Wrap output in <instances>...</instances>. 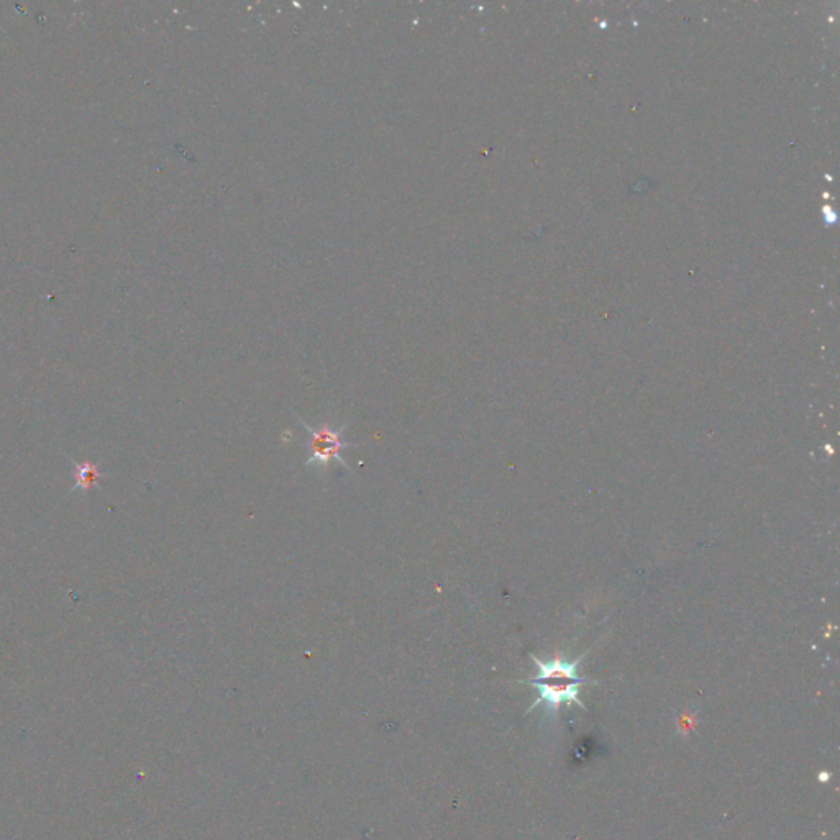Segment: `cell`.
I'll return each instance as SVG.
<instances>
[{"instance_id": "cell-1", "label": "cell", "mask_w": 840, "mask_h": 840, "mask_svg": "<svg viewBox=\"0 0 840 840\" xmlns=\"http://www.w3.org/2000/svg\"><path fill=\"white\" fill-rule=\"evenodd\" d=\"M586 653L578 656L576 660H566V658H553L548 661L538 660L537 656H532L537 666V673L534 678L524 680L521 682L535 687L537 691V700L534 704L529 707V712L534 711L538 704L547 706L548 714H556L561 704L580 706L582 711H586V706L580 700L581 687L585 685H597V681L587 680L585 676H580V663L585 658Z\"/></svg>"}, {"instance_id": "cell-2", "label": "cell", "mask_w": 840, "mask_h": 840, "mask_svg": "<svg viewBox=\"0 0 840 840\" xmlns=\"http://www.w3.org/2000/svg\"><path fill=\"white\" fill-rule=\"evenodd\" d=\"M299 422L309 435V440L306 443V448L309 451V458L306 460V466L315 468L319 472L325 475L327 470L333 463H338L345 470H350V466L343 460V451L350 448L361 446V443H351L343 438V433L346 430V424L341 427H335L332 424H320L319 427L309 425L307 422L299 419Z\"/></svg>"}, {"instance_id": "cell-3", "label": "cell", "mask_w": 840, "mask_h": 840, "mask_svg": "<svg viewBox=\"0 0 840 840\" xmlns=\"http://www.w3.org/2000/svg\"><path fill=\"white\" fill-rule=\"evenodd\" d=\"M99 480V471L94 465L77 466V485L89 487Z\"/></svg>"}]
</instances>
